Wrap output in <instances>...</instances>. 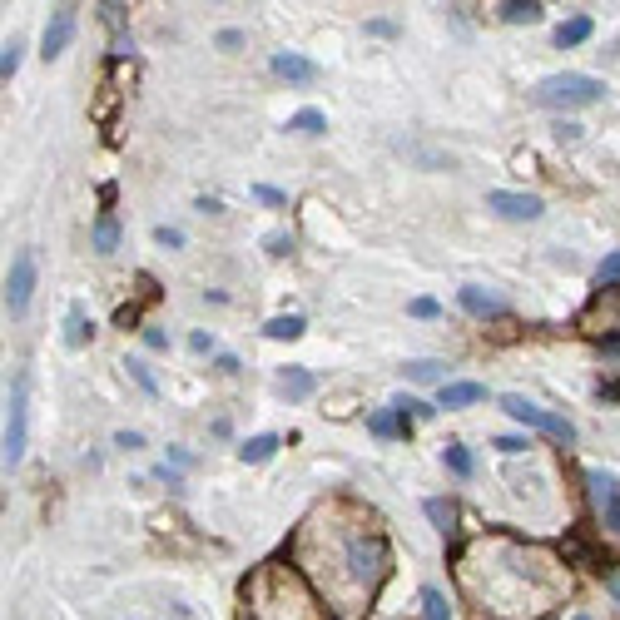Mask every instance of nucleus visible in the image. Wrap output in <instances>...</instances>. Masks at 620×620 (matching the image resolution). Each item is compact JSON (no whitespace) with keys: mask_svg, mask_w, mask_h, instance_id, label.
Segmentation results:
<instances>
[{"mask_svg":"<svg viewBox=\"0 0 620 620\" xmlns=\"http://www.w3.org/2000/svg\"><path fill=\"white\" fill-rule=\"evenodd\" d=\"M581 40H591V20L586 15H576V20H566L561 30H556V45L566 50V45H581Z\"/></svg>","mask_w":620,"mask_h":620,"instance_id":"18","label":"nucleus"},{"mask_svg":"<svg viewBox=\"0 0 620 620\" xmlns=\"http://www.w3.org/2000/svg\"><path fill=\"white\" fill-rule=\"evenodd\" d=\"M501 407H506L516 422H526V427H536V432L556 437L561 447H571V442H576V427H571L566 417H556V412L536 407V402H531V397H521V392H506V397H501Z\"/></svg>","mask_w":620,"mask_h":620,"instance_id":"5","label":"nucleus"},{"mask_svg":"<svg viewBox=\"0 0 620 620\" xmlns=\"http://www.w3.org/2000/svg\"><path fill=\"white\" fill-rule=\"evenodd\" d=\"M496 10H501L506 25H536V20H541V0H506V5H496Z\"/></svg>","mask_w":620,"mask_h":620,"instance_id":"14","label":"nucleus"},{"mask_svg":"<svg viewBox=\"0 0 620 620\" xmlns=\"http://www.w3.org/2000/svg\"><path fill=\"white\" fill-rule=\"evenodd\" d=\"M25 412H30V402H25V377H15V382H10V402H5V472L20 467V457H25V437H30Z\"/></svg>","mask_w":620,"mask_h":620,"instance_id":"6","label":"nucleus"},{"mask_svg":"<svg viewBox=\"0 0 620 620\" xmlns=\"http://www.w3.org/2000/svg\"><path fill=\"white\" fill-rule=\"evenodd\" d=\"M586 487H591V501H596V511L606 516V526L620 536V482L611 472H586Z\"/></svg>","mask_w":620,"mask_h":620,"instance_id":"9","label":"nucleus"},{"mask_svg":"<svg viewBox=\"0 0 620 620\" xmlns=\"http://www.w3.org/2000/svg\"><path fill=\"white\" fill-rule=\"evenodd\" d=\"M412 313H417V318H437V303H432V298H417Z\"/></svg>","mask_w":620,"mask_h":620,"instance_id":"33","label":"nucleus"},{"mask_svg":"<svg viewBox=\"0 0 620 620\" xmlns=\"http://www.w3.org/2000/svg\"><path fill=\"white\" fill-rule=\"evenodd\" d=\"M392 427H397V422H392V412H372V432H377V437H387Z\"/></svg>","mask_w":620,"mask_h":620,"instance_id":"30","label":"nucleus"},{"mask_svg":"<svg viewBox=\"0 0 620 620\" xmlns=\"http://www.w3.org/2000/svg\"><path fill=\"white\" fill-rule=\"evenodd\" d=\"M70 35H75V5H55V10H50V25H45V35H40V55H45V60L65 55Z\"/></svg>","mask_w":620,"mask_h":620,"instance_id":"10","label":"nucleus"},{"mask_svg":"<svg viewBox=\"0 0 620 620\" xmlns=\"http://www.w3.org/2000/svg\"><path fill=\"white\" fill-rule=\"evenodd\" d=\"M447 467H452L457 477H467V472H472V452H467V447H447Z\"/></svg>","mask_w":620,"mask_h":620,"instance_id":"27","label":"nucleus"},{"mask_svg":"<svg viewBox=\"0 0 620 620\" xmlns=\"http://www.w3.org/2000/svg\"><path fill=\"white\" fill-rule=\"evenodd\" d=\"M596 283H601V288H616L620 283V253H611V258L596 268Z\"/></svg>","mask_w":620,"mask_h":620,"instance_id":"25","label":"nucleus"},{"mask_svg":"<svg viewBox=\"0 0 620 620\" xmlns=\"http://www.w3.org/2000/svg\"><path fill=\"white\" fill-rule=\"evenodd\" d=\"M115 447H129V452H134V447H144V437H139V432H120Z\"/></svg>","mask_w":620,"mask_h":620,"instance_id":"35","label":"nucleus"},{"mask_svg":"<svg viewBox=\"0 0 620 620\" xmlns=\"http://www.w3.org/2000/svg\"><path fill=\"white\" fill-rule=\"evenodd\" d=\"M263 333H268V338H298V333H303V318H298V313H288V318H273Z\"/></svg>","mask_w":620,"mask_h":620,"instance_id":"21","label":"nucleus"},{"mask_svg":"<svg viewBox=\"0 0 620 620\" xmlns=\"http://www.w3.org/2000/svg\"><path fill=\"white\" fill-rule=\"evenodd\" d=\"M273 452H278V437H273V432H263V437H248L244 447H239V457H244V462H268Z\"/></svg>","mask_w":620,"mask_h":620,"instance_id":"17","label":"nucleus"},{"mask_svg":"<svg viewBox=\"0 0 620 620\" xmlns=\"http://www.w3.org/2000/svg\"><path fill=\"white\" fill-rule=\"evenodd\" d=\"M129 372H134V382H139V387H144V392H154V377H149V372L139 368V363H129Z\"/></svg>","mask_w":620,"mask_h":620,"instance_id":"34","label":"nucleus"},{"mask_svg":"<svg viewBox=\"0 0 620 620\" xmlns=\"http://www.w3.org/2000/svg\"><path fill=\"white\" fill-rule=\"evenodd\" d=\"M427 516H432V521L447 531V526L457 521V506H452V501H442V496H432V501H427Z\"/></svg>","mask_w":620,"mask_h":620,"instance_id":"22","label":"nucleus"},{"mask_svg":"<svg viewBox=\"0 0 620 620\" xmlns=\"http://www.w3.org/2000/svg\"><path fill=\"white\" fill-rule=\"evenodd\" d=\"M95 248H100V253H115V248H120V224H115L110 214L95 224Z\"/></svg>","mask_w":620,"mask_h":620,"instance_id":"19","label":"nucleus"},{"mask_svg":"<svg viewBox=\"0 0 620 620\" xmlns=\"http://www.w3.org/2000/svg\"><path fill=\"white\" fill-rule=\"evenodd\" d=\"M462 308L477 313V318H487V313H501V298H496V293H482V288H462Z\"/></svg>","mask_w":620,"mask_h":620,"instance_id":"15","label":"nucleus"},{"mask_svg":"<svg viewBox=\"0 0 620 620\" xmlns=\"http://www.w3.org/2000/svg\"><path fill=\"white\" fill-rule=\"evenodd\" d=\"M278 392H283V397H308V392H313V372L288 368L283 377H278Z\"/></svg>","mask_w":620,"mask_h":620,"instance_id":"16","label":"nucleus"},{"mask_svg":"<svg viewBox=\"0 0 620 620\" xmlns=\"http://www.w3.org/2000/svg\"><path fill=\"white\" fill-rule=\"evenodd\" d=\"M581 328H586L591 338H611V333H620V288H606V293L581 313Z\"/></svg>","mask_w":620,"mask_h":620,"instance_id":"8","label":"nucleus"},{"mask_svg":"<svg viewBox=\"0 0 620 620\" xmlns=\"http://www.w3.org/2000/svg\"><path fill=\"white\" fill-rule=\"evenodd\" d=\"M442 363H432V358H422V363H407V377H417V382H437L442 377Z\"/></svg>","mask_w":620,"mask_h":620,"instance_id":"24","label":"nucleus"},{"mask_svg":"<svg viewBox=\"0 0 620 620\" xmlns=\"http://www.w3.org/2000/svg\"><path fill=\"white\" fill-rule=\"evenodd\" d=\"M402 412H412V417H432V407L427 402H417V397H407V402H397Z\"/></svg>","mask_w":620,"mask_h":620,"instance_id":"31","label":"nucleus"},{"mask_svg":"<svg viewBox=\"0 0 620 620\" xmlns=\"http://www.w3.org/2000/svg\"><path fill=\"white\" fill-rule=\"evenodd\" d=\"M273 75L288 80V85H308V80H318V65L303 60V55H273Z\"/></svg>","mask_w":620,"mask_h":620,"instance_id":"12","label":"nucleus"},{"mask_svg":"<svg viewBox=\"0 0 620 620\" xmlns=\"http://www.w3.org/2000/svg\"><path fill=\"white\" fill-rule=\"evenodd\" d=\"M293 129H298V134H323L328 120H323L318 110H298V115H293Z\"/></svg>","mask_w":620,"mask_h":620,"instance_id":"23","label":"nucleus"},{"mask_svg":"<svg viewBox=\"0 0 620 620\" xmlns=\"http://www.w3.org/2000/svg\"><path fill=\"white\" fill-rule=\"evenodd\" d=\"M496 447H501L506 457H516V452H526L531 442H526V437H496Z\"/></svg>","mask_w":620,"mask_h":620,"instance_id":"29","label":"nucleus"},{"mask_svg":"<svg viewBox=\"0 0 620 620\" xmlns=\"http://www.w3.org/2000/svg\"><path fill=\"white\" fill-rule=\"evenodd\" d=\"M482 397H487L482 382H447V387H442V407H472V402H482Z\"/></svg>","mask_w":620,"mask_h":620,"instance_id":"13","label":"nucleus"},{"mask_svg":"<svg viewBox=\"0 0 620 620\" xmlns=\"http://www.w3.org/2000/svg\"><path fill=\"white\" fill-rule=\"evenodd\" d=\"M154 239H159L164 248H179V244H184V234H179V229H159Z\"/></svg>","mask_w":620,"mask_h":620,"instance_id":"32","label":"nucleus"},{"mask_svg":"<svg viewBox=\"0 0 620 620\" xmlns=\"http://www.w3.org/2000/svg\"><path fill=\"white\" fill-rule=\"evenodd\" d=\"M65 343H70V348L85 343V313H80V308H70V333H65Z\"/></svg>","mask_w":620,"mask_h":620,"instance_id":"28","label":"nucleus"},{"mask_svg":"<svg viewBox=\"0 0 620 620\" xmlns=\"http://www.w3.org/2000/svg\"><path fill=\"white\" fill-rule=\"evenodd\" d=\"M487 204H492L501 219H516V224H531V219H541V199L536 194H511V189H496V194H487Z\"/></svg>","mask_w":620,"mask_h":620,"instance_id":"11","label":"nucleus"},{"mask_svg":"<svg viewBox=\"0 0 620 620\" xmlns=\"http://www.w3.org/2000/svg\"><path fill=\"white\" fill-rule=\"evenodd\" d=\"M457 586L482 620H546L571 596V571L551 546L492 531L457 551Z\"/></svg>","mask_w":620,"mask_h":620,"instance_id":"2","label":"nucleus"},{"mask_svg":"<svg viewBox=\"0 0 620 620\" xmlns=\"http://www.w3.org/2000/svg\"><path fill=\"white\" fill-rule=\"evenodd\" d=\"M606 95V85L596 75H546L536 85V105H551V110H576V105H596Z\"/></svg>","mask_w":620,"mask_h":620,"instance_id":"4","label":"nucleus"},{"mask_svg":"<svg viewBox=\"0 0 620 620\" xmlns=\"http://www.w3.org/2000/svg\"><path fill=\"white\" fill-rule=\"evenodd\" d=\"M422 616H427V620H452V611H447V596H442L437 586H427V591H422Z\"/></svg>","mask_w":620,"mask_h":620,"instance_id":"20","label":"nucleus"},{"mask_svg":"<svg viewBox=\"0 0 620 620\" xmlns=\"http://www.w3.org/2000/svg\"><path fill=\"white\" fill-rule=\"evenodd\" d=\"M606 591H611V596L620 601V576H606Z\"/></svg>","mask_w":620,"mask_h":620,"instance_id":"36","label":"nucleus"},{"mask_svg":"<svg viewBox=\"0 0 620 620\" xmlns=\"http://www.w3.org/2000/svg\"><path fill=\"white\" fill-rule=\"evenodd\" d=\"M576 620H591V616H576Z\"/></svg>","mask_w":620,"mask_h":620,"instance_id":"37","label":"nucleus"},{"mask_svg":"<svg viewBox=\"0 0 620 620\" xmlns=\"http://www.w3.org/2000/svg\"><path fill=\"white\" fill-rule=\"evenodd\" d=\"M239 616L244 620H333L323 596L313 591V581L293 566V561H263L253 566L239 596Z\"/></svg>","mask_w":620,"mask_h":620,"instance_id":"3","label":"nucleus"},{"mask_svg":"<svg viewBox=\"0 0 620 620\" xmlns=\"http://www.w3.org/2000/svg\"><path fill=\"white\" fill-rule=\"evenodd\" d=\"M15 70H20V45L10 40V45H5V55H0V80L10 85V75H15Z\"/></svg>","mask_w":620,"mask_h":620,"instance_id":"26","label":"nucleus"},{"mask_svg":"<svg viewBox=\"0 0 620 620\" xmlns=\"http://www.w3.org/2000/svg\"><path fill=\"white\" fill-rule=\"evenodd\" d=\"M30 293H35V253L20 248L10 258V278H5V308L10 313H25L30 308Z\"/></svg>","mask_w":620,"mask_h":620,"instance_id":"7","label":"nucleus"},{"mask_svg":"<svg viewBox=\"0 0 620 620\" xmlns=\"http://www.w3.org/2000/svg\"><path fill=\"white\" fill-rule=\"evenodd\" d=\"M288 561L313 581L333 620H363L392 576V541L363 501L328 496L293 531Z\"/></svg>","mask_w":620,"mask_h":620,"instance_id":"1","label":"nucleus"}]
</instances>
